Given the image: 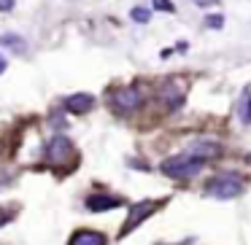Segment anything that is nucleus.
<instances>
[{"label":"nucleus","instance_id":"nucleus-1","mask_svg":"<svg viewBox=\"0 0 251 245\" xmlns=\"http://www.w3.org/2000/svg\"><path fill=\"white\" fill-rule=\"evenodd\" d=\"M205 164L208 162H202L200 156L184 151V154H176V156H168L159 164V170H162V175H168V178H173V180H189V178H195V175H200V170L205 167Z\"/></svg>","mask_w":251,"mask_h":245},{"label":"nucleus","instance_id":"nucleus-2","mask_svg":"<svg viewBox=\"0 0 251 245\" xmlns=\"http://www.w3.org/2000/svg\"><path fill=\"white\" fill-rule=\"evenodd\" d=\"M246 189V180L243 175L238 173H216L213 178L205 180V186H202V191H205L208 197H213V200H235V197H240Z\"/></svg>","mask_w":251,"mask_h":245},{"label":"nucleus","instance_id":"nucleus-3","mask_svg":"<svg viewBox=\"0 0 251 245\" xmlns=\"http://www.w3.org/2000/svg\"><path fill=\"white\" fill-rule=\"evenodd\" d=\"M108 103L116 113H132L143 105V92L138 87H116L108 92Z\"/></svg>","mask_w":251,"mask_h":245},{"label":"nucleus","instance_id":"nucleus-4","mask_svg":"<svg viewBox=\"0 0 251 245\" xmlns=\"http://www.w3.org/2000/svg\"><path fill=\"white\" fill-rule=\"evenodd\" d=\"M73 156H76V148H73V143L65 135H54L44 148V159L51 167H62V164L73 162Z\"/></svg>","mask_w":251,"mask_h":245},{"label":"nucleus","instance_id":"nucleus-5","mask_svg":"<svg viewBox=\"0 0 251 245\" xmlns=\"http://www.w3.org/2000/svg\"><path fill=\"white\" fill-rule=\"evenodd\" d=\"M157 207H162V202H157V200H143V202H135V205L130 207V216H127V221L122 223L119 237H127V234H130L132 229L138 226V223H143L149 216H154V210H157Z\"/></svg>","mask_w":251,"mask_h":245},{"label":"nucleus","instance_id":"nucleus-6","mask_svg":"<svg viewBox=\"0 0 251 245\" xmlns=\"http://www.w3.org/2000/svg\"><path fill=\"white\" fill-rule=\"evenodd\" d=\"M186 151L200 156L202 162H213V159H219L224 154V146L219 140H211V137H197V140H192L186 146Z\"/></svg>","mask_w":251,"mask_h":245},{"label":"nucleus","instance_id":"nucleus-7","mask_svg":"<svg viewBox=\"0 0 251 245\" xmlns=\"http://www.w3.org/2000/svg\"><path fill=\"white\" fill-rule=\"evenodd\" d=\"M125 200L116 194H89L87 197V210L92 213H103V210H114V207H122Z\"/></svg>","mask_w":251,"mask_h":245},{"label":"nucleus","instance_id":"nucleus-8","mask_svg":"<svg viewBox=\"0 0 251 245\" xmlns=\"http://www.w3.org/2000/svg\"><path fill=\"white\" fill-rule=\"evenodd\" d=\"M92 108H95V97L87 92H76L71 97H65V111H71V113H87Z\"/></svg>","mask_w":251,"mask_h":245},{"label":"nucleus","instance_id":"nucleus-9","mask_svg":"<svg viewBox=\"0 0 251 245\" xmlns=\"http://www.w3.org/2000/svg\"><path fill=\"white\" fill-rule=\"evenodd\" d=\"M159 97H162L165 105H168V111H178L181 103H184V92H181L173 81H165V87L159 89Z\"/></svg>","mask_w":251,"mask_h":245},{"label":"nucleus","instance_id":"nucleus-10","mask_svg":"<svg viewBox=\"0 0 251 245\" xmlns=\"http://www.w3.org/2000/svg\"><path fill=\"white\" fill-rule=\"evenodd\" d=\"M68 245H108L103 232H95V229H78L76 234L71 237Z\"/></svg>","mask_w":251,"mask_h":245},{"label":"nucleus","instance_id":"nucleus-11","mask_svg":"<svg viewBox=\"0 0 251 245\" xmlns=\"http://www.w3.org/2000/svg\"><path fill=\"white\" fill-rule=\"evenodd\" d=\"M238 116H240V124L251 127V87H246L240 92V100H238Z\"/></svg>","mask_w":251,"mask_h":245},{"label":"nucleus","instance_id":"nucleus-12","mask_svg":"<svg viewBox=\"0 0 251 245\" xmlns=\"http://www.w3.org/2000/svg\"><path fill=\"white\" fill-rule=\"evenodd\" d=\"M0 46H6V49H14V51H25V38L17 33H3L0 35Z\"/></svg>","mask_w":251,"mask_h":245},{"label":"nucleus","instance_id":"nucleus-13","mask_svg":"<svg viewBox=\"0 0 251 245\" xmlns=\"http://www.w3.org/2000/svg\"><path fill=\"white\" fill-rule=\"evenodd\" d=\"M130 17H132V22H138V24H146L149 19H151V11L149 8H141V6H135L130 11Z\"/></svg>","mask_w":251,"mask_h":245},{"label":"nucleus","instance_id":"nucleus-14","mask_svg":"<svg viewBox=\"0 0 251 245\" xmlns=\"http://www.w3.org/2000/svg\"><path fill=\"white\" fill-rule=\"evenodd\" d=\"M205 27H211V30H222V27H224V19L219 17V14H211V17H205Z\"/></svg>","mask_w":251,"mask_h":245},{"label":"nucleus","instance_id":"nucleus-15","mask_svg":"<svg viewBox=\"0 0 251 245\" xmlns=\"http://www.w3.org/2000/svg\"><path fill=\"white\" fill-rule=\"evenodd\" d=\"M154 8H157V11H165V14H173L176 11V6L170 3V0H154Z\"/></svg>","mask_w":251,"mask_h":245},{"label":"nucleus","instance_id":"nucleus-16","mask_svg":"<svg viewBox=\"0 0 251 245\" xmlns=\"http://www.w3.org/2000/svg\"><path fill=\"white\" fill-rule=\"evenodd\" d=\"M195 6H200V8H213V6H219L222 0H192Z\"/></svg>","mask_w":251,"mask_h":245},{"label":"nucleus","instance_id":"nucleus-17","mask_svg":"<svg viewBox=\"0 0 251 245\" xmlns=\"http://www.w3.org/2000/svg\"><path fill=\"white\" fill-rule=\"evenodd\" d=\"M11 218H14V216H11V210H0V226H6V223L11 221Z\"/></svg>","mask_w":251,"mask_h":245},{"label":"nucleus","instance_id":"nucleus-18","mask_svg":"<svg viewBox=\"0 0 251 245\" xmlns=\"http://www.w3.org/2000/svg\"><path fill=\"white\" fill-rule=\"evenodd\" d=\"M14 8V0H0V11H11Z\"/></svg>","mask_w":251,"mask_h":245},{"label":"nucleus","instance_id":"nucleus-19","mask_svg":"<svg viewBox=\"0 0 251 245\" xmlns=\"http://www.w3.org/2000/svg\"><path fill=\"white\" fill-rule=\"evenodd\" d=\"M6 180H8V175H6V173H0V189L6 186Z\"/></svg>","mask_w":251,"mask_h":245},{"label":"nucleus","instance_id":"nucleus-20","mask_svg":"<svg viewBox=\"0 0 251 245\" xmlns=\"http://www.w3.org/2000/svg\"><path fill=\"white\" fill-rule=\"evenodd\" d=\"M6 70V60H3V57H0V73Z\"/></svg>","mask_w":251,"mask_h":245}]
</instances>
